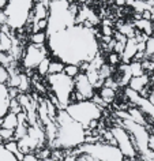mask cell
Here are the masks:
<instances>
[{
	"mask_svg": "<svg viewBox=\"0 0 154 161\" xmlns=\"http://www.w3.org/2000/svg\"><path fill=\"white\" fill-rule=\"evenodd\" d=\"M94 29H87L82 25L70 27L48 34L47 47L55 59L63 63L79 64L91 62L98 53V40Z\"/></svg>",
	"mask_w": 154,
	"mask_h": 161,
	"instance_id": "obj_1",
	"label": "cell"
},
{
	"mask_svg": "<svg viewBox=\"0 0 154 161\" xmlns=\"http://www.w3.org/2000/svg\"><path fill=\"white\" fill-rule=\"evenodd\" d=\"M55 122L58 126V131H56L53 142L51 143L55 149L72 150L85 143V138H86L85 128L82 127V124L75 122L64 109L58 111Z\"/></svg>",
	"mask_w": 154,
	"mask_h": 161,
	"instance_id": "obj_2",
	"label": "cell"
},
{
	"mask_svg": "<svg viewBox=\"0 0 154 161\" xmlns=\"http://www.w3.org/2000/svg\"><path fill=\"white\" fill-rule=\"evenodd\" d=\"M64 111L71 116L75 122L82 124V127L86 130L89 123L91 120H100L102 116V108L96 105L90 100H83L79 103H72L64 108Z\"/></svg>",
	"mask_w": 154,
	"mask_h": 161,
	"instance_id": "obj_3",
	"label": "cell"
},
{
	"mask_svg": "<svg viewBox=\"0 0 154 161\" xmlns=\"http://www.w3.org/2000/svg\"><path fill=\"white\" fill-rule=\"evenodd\" d=\"M34 2L36 0H8L4 13L7 15V25L10 29L18 30L26 25Z\"/></svg>",
	"mask_w": 154,
	"mask_h": 161,
	"instance_id": "obj_4",
	"label": "cell"
},
{
	"mask_svg": "<svg viewBox=\"0 0 154 161\" xmlns=\"http://www.w3.org/2000/svg\"><path fill=\"white\" fill-rule=\"evenodd\" d=\"M75 154L78 156L79 153H86L94 157L98 161H123L124 156L120 152L117 146H112L107 142H93V143H83L80 146L75 147Z\"/></svg>",
	"mask_w": 154,
	"mask_h": 161,
	"instance_id": "obj_5",
	"label": "cell"
},
{
	"mask_svg": "<svg viewBox=\"0 0 154 161\" xmlns=\"http://www.w3.org/2000/svg\"><path fill=\"white\" fill-rule=\"evenodd\" d=\"M47 82L51 87L52 93L59 100L60 108L64 109L70 104V96L74 90V79L62 72V74L47 75Z\"/></svg>",
	"mask_w": 154,
	"mask_h": 161,
	"instance_id": "obj_6",
	"label": "cell"
},
{
	"mask_svg": "<svg viewBox=\"0 0 154 161\" xmlns=\"http://www.w3.org/2000/svg\"><path fill=\"white\" fill-rule=\"evenodd\" d=\"M111 132L115 136L116 142H117V147L120 149V152L123 153L124 157L127 158H134L136 156V147H135V143H134V139L132 136L129 135V132L125 130L123 126L120 124H116L111 128Z\"/></svg>",
	"mask_w": 154,
	"mask_h": 161,
	"instance_id": "obj_7",
	"label": "cell"
},
{
	"mask_svg": "<svg viewBox=\"0 0 154 161\" xmlns=\"http://www.w3.org/2000/svg\"><path fill=\"white\" fill-rule=\"evenodd\" d=\"M48 55H49V49H48L47 45L37 47L29 42V45L25 48V51L22 53V64L26 70H33Z\"/></svg>",
	"mask_w": 154,
	"mask_h": 161,
	"instance_id": "obj_8",
	"label": "cell"
},
{
	"mask_svg": "<svg viewBox=\"0 0 154 161\" xmlns=\"http://www.w3.org/2000/svg\"><path fill=\"white\" fill-rule=\"evenodd\" d=\"M74 89L78 93L82 94L85 100H90L93 97V94L96 93V89L93 87V85L90 83V80H89L85 72H79L74 78Z\"/></svg>",
	"mask_w": 154,
	"mask_h": 161,
	"instance_id": "obj_9",
	"label": "cell"
},
{
	"mask_svg": "<svg viewBox=\"0 0 154 161\" xmlns=\"http://www.w3.org/2000/svg\"><path fill=\"white\" fill-rule=\"evenodd\" d=\"M136 52H138V41H136V38L135 37L127 38L124 51H123V53H121V63L128 64L134 59V56H135Z\"/></svg>",
	"mask_w": 154,
	"mask_h": 161,
	"instance_id": "obj_10",
	"label": "cell"
},
{
	"mask_svg": "<svg viewBox=\"0 0 154 161\" xmlns=\"http://www.w3.org/2000/svg\"><path fill=\"white\" fill-rule=\"evenodd\" d=\"M150 85V75L147 72H145V74H142L139 76H131V79H129L128 82V87L132 90H135L139 93L140 90H143L146 86Z\"/></svg>",
	"mask_w": 154,
	"mask_h": 161,
	"instance_id": "obj_11",
	"label": "cell"
},
{
	"mask_svg": "<svg viewBox=\"0 0 154 161\" xmlns=\"http://www.w3.org/2000/svg\"><path fill=\"white\" fill-rule=\"evenodd\" d=\"M8 92L4 83H0V118H3L8 112Z\"/></svg>",
	"mask_w": 154,
	"mask_h": 161,
	"instance_id": "obj_12",
	"label": "cell"
},
{
	"mask_svg": "<svg viewBox=\"0 0 154 161\" xmlns=\"http://www.w3.org/2000/svg\"><path fill=\"white\" fill-rule=\"evenodd\" d=\"M134 27L138 30H140L142 33H145L146 36H153V31H154V23L151 21H147V19H138L132 23Z\"/></svg>",
	"mask_w": 154,
	"mask_h": 161,
	"instance_id": "obj_13",
	"label": "cell"
},
{
	"mask_svg": "<svg viewBox=\"0 0 154 161\" xmlns=\"http://www.w3.org/2000/svg\"><path fill=\"white\" fill-rule=\"evenodd\" d=\"M47 40H48L47 31H34V33L29 34V42L37 47L47 45Z\"/></svg>",
	"mask_w": 154,
	"mask_h": 161,
	"instance_id": "obj_14",
	"label": "cell"
},
{
	"mask_svg": "<svg viewBox=\"0 0 154 161\" xmlns=\"http://www.w3.org/2000/svg\"><path fill=\"white\" fill-rule=\"evenodd\" d=\"M98 96L102 98V101L107 104H111L115 101L116 98V90H113L112 87H107V86H102L98 89Z\"/></svg>",
	"mask_w": 154,
	"mask_h": 161,
	"instance_id": "obj_15",
	"label": "cell"
},
{
	"mask_svg": "<svg viewBox=\"0 0 154 161\" xmlns=\"http://www.w3.org/2000/svg\"><path fill=\"white\" fill-rule=\"evenodd\" d=\"M17 126H18V118L15 114H13V112H7V114L2 118V127L15 130Z\"/></svg>",
	"mask_w": 154,
	"mask_h": 161,
	"instance_id": "obj_16",
	"label": "cell"
},
{
	"mask_svg": "<svg viewBox=\"0 0 154 161\" xmlns=\"http://www.w3.org/2000/svg\"><path fill=\"white\" fill-rule=\"evenodd\" d=\"M3 145H4V147H6L10 153H13V154L17 157L18 161H22V158H23V156H25V154H23V153H21V150H19L17 141H15V139H11V141H7V142H4Z\"/></svg>",
	"mask_w": 154,
	"mask_h": 161,
	"instance_id": "obj_17",
	"label": "cell"
},
{
	"mask_svg": "<svg viewBox=\"0 0 154 161\" xmlns=\"http://www.w3.org/2000/svg\"><path fill=\"white\" fill-rule=\"evenodd\" d=\"M66 63H63L59 59H51L49 67H48V75H53V74H62L64 70Z\"/></svg>",
	"mask_w": 154,
	"mask_h": 161,
	"instance_id": "obj_18",
	"label": "cell"
},
{
	"mask_svg": "<svg viewBox=\"0 0 154 161\" xmlns=\"http://www.w3.org/2000/svg\"><path fill=\"white\" fill-rule=\"evenodd\" d=\"M117 30H119L121 34H124L127 38L135 37V27H134V25H131V23H121V25H117Z\"/></svg>",
	"mask_w": 154,
	"mask_h": 161,
	"instance_id": "obj_19",
	"label": "cell"
},
{
	"mask_svg": "<svg viewBox=\"0 0 154 161\" xmlns=\"http://www.w3.org/2000/svg\"><path fill=\"white\" fill-rule=\"evenodd\" d=\"M63 72L66 74L67 76H70V78L74 79L76 75L80 72V68H79V64H72V63H67L66 66H64V70Z\"/></svg>",
	"mask_w": 154,
	"mask_h": 161,
	"instance_id": "obj_20",
	"label": "cell"
},
{
	"mask_svg": "<svg viewBox=\"0 0 154 161\" xmlns=\"http://www.w3.org/2000/svg\"><path fill=\"white\" fill-rule=\"evenodd\" d=\"M128 67H129V72H131L132 76H139L142 74H145L143 71V67H142V63L140 62H136V60H131L128 63Z\"/></svg>",
	"mask_w": 154,
	"mask_h": 161,
	"instance_id": "obj_21",
	"label": "cell"
},
{
	"mask_svg": "<svg viewBox=\"0 0 154 161\" xmlns=\"http://www.w3.org/2000/svg\"><path fill=\"white\" fill-rule=\"evenodd\" d=\"M145 56L146 59H151L154 56V36H150L145 41Z\"/></svg>",
	"mask_w": 154,
	"mask_h": 161,
	"instance_id": "obj_22",
	"label": "cell"
},
{
	"mask_svg": "<svg viewBox=\"0 0 154 161\" xmlns=\"http://www.w3.org/2000/svg\"><path fill=\"white\" fill-rule=\"evenodd\" d=\"M21 76V80H19V85H18V90L21 92V93H27V92L30 90V79L29 76L26 74H19Z\"/></svg>",
	"mask_w": 154,
	"mask_h": 161,
	"instance_id": "obj_23",
	"label": "cell"
},
{
	"mask_svg": "<svg viewBox=\"0 0 154 161\" xmlns=\"http://www.w3.org/2000/svg\"><path fill=\"white\" fill-rule=\"evenodd\" d=\"M49 63H51V58L47 56V58H44L41 62H40L38 66L36 67L40 76H47L48 75V67H49Z\"/></svg>",
	"mask_w": 154,
	"mask_h": 161,
	"instance_id": "obj_24",
	"label": "cell"
},
{
	"mask_svg": "<svg viewBox=\"0 0 154 161\" xmlns=\"http://www.w3.org/2000/svg\"><path fill=\"white\" fill-rule=\"evenodd\" d=\"M0 161H18L13 153H10L4 147V145L0 143Z\"/></svg>",
	"mask_w": 154,
	"mask_h": 161,
	"instance_id": "obj_25",
	"label": "cell"
},
{
	"mask_svg": "<svg viewBox=\"0 0 154 161\" xmlns=\"http://www.w3.org/2000/svg\"><path fill=\"white\" fill-rule=\"evenodd\" d=\"M107 62H108L109 66H112V67L119 66V64L121 63V56L112 51V52H109L108 56H107Z\"/></svg>",
	"mask_w": 154,
	"mask_h": 161,
	"instance_id": "obj_26",
	"label": "cell"
},
{
	"mask_svg": "<svg viewBox=\"0 0 154 161\" xmlns=\"http://www.w3.org/2000/svg\"><path fill=\"white\" fill-rule=\"evenodd\" d=\"M23 109H22V107H21V104H19V101L17 98H11L10 100V103H8V112H13V114L15 115H18V114H21Z\"/></svg>",
	"mask_w": 154,
	"mask_h": 161,
	"instance_id": "obj_27",
	"label": "cell"
},
{
	"mask_svg": "<svg viewBox=\"0 0 154 161\" xmlns=\"http://www.w3.org/2000/svg\"><path fill=\"white\" fill-rule=\"evenodd\" d=\"M0 136H2V139H3V143L7 142V141L14 139V130H11V128L0 127Z\"/></svg>",
	"mask_w": 154,
	"mask_h": 161,
	"instance_id": "obj_28",
	"label": "cell"
},
{
	"mask_svg": "<svg viewBox=\"0 0 154 161\" xmlns=\"http://www.w3.org/2000/svg\"><path fill=\"white\" fill-rule=\"evenodd\" d=\"M8 76H10V72H8V68L3 64H0V83H7L8 80Z\"/></svg>",
	"mask_w": 154,
	"mask_h": 161,
	"instance_id": "obj_29",
	"label": "cell"
},
{
	"mask_svg": "<svg viewBox=\"0 0 154 161\" xmlns=\"http://www.w3.org/2000/svg\"><path fill=\"white\" fill-rule=\"evenodd\" d=\"M124 47H125V42H121V41H116L115 47H113V52H116V53H119L121 56L124 51Z\"/></svg>",
	"mask_w": 154,
	"mask_h": 161,
	"instance_id": "obj_30",
	"label": "cell"
},
{
	"mask_svg": "<svg viewBox=\"0 0 154 161\" xmlns=\"http://www.w3.org/2000/svg\"><path fill=\"white\" fill-rule=\"evenodd\" d=\"M22 161H40V158L34 154V153H27V154L23 156Z\"/></svg>",
	"mask_w": 154,
	"mask_h": 161,
	"instance_id": "obj_31",
	"label": "cell"
},
{
	"mask_svg": "<svg viewBox=\"0 0 154 161\" xmlns=\"http://www.w3.org/2000/svg\"><path fill=\"white\" fill-rule=\"evenodd\" d=\"M101 31H102L104 36H109V37H112V34H113L112 27L111 26H107V25H104L102 27H101Z\"/></svg>",
	"mask_w": 154,
	"mask_h": 161,
	"instance_id": "obj_32",
	"label": "cell"
},
{
	"mask_svg": "<svg viewBox=\"0 0 154 161\" xmlns=\"http://www.w3.org/2000/svg\"><path fill=\"white\" fill-rule=\"evenodd\" d=\"M7 25V15L4 11H0V26Z\"/></svg>",
	"mask_w": 154,
	"mask_h": 161,
	"instance_id": "obj_33",
	"label": "cell"
},
{
	"mask_svg": "<svg viewBox=\"0 0 154 161\" xmlns=\"http://www.w3.org/2000/svg\"><path fill=\"white\" fill-rule=\"evenodd\" d=\"M7 4H8V0H0V11H4Z\"/></svg>",
	"mask_w": 154,
	"mask_h": 161,
	"instance_id": "obj_34",
	"label": "cell"
},
{
	"mask_svg": "<svg viewBox=\"0 0 154 161\" xmlns=\"http://www.w3.org/2000/svg\"><path fill=\"white\" fill-rule=\"evenodd\" d=\"M113 2H115V4H116V6L123 7V6H125V2H127V0H113Z\"/></svg>",
	"mask_w": 154,
	"mask_h": 161,
	"instance_id": "obj_35",
	"label": "cell"
},
{
	"mask_svg": "<svg viewBox=\"0 0 154 161\" xmlns=\"http://www.w3.org/2000/svg\"><path fill=\"white\" fill-rule=\"evenodd\" d=\"M66 2L68 3V4H70V3H75V2H76V0H66Z\"/></svg>",
	"mask_w": 154,
	"mask_h": 161,
	"instance_id": "obj_36",
	"label": "cell"
},
{
	"mask_svg": "<svg viewBox=\"0 0 154 161\" xmlns=\"http://www.w3.org/2000/svg\"><path fill=\"white\" fill-rule=\"evenodd\" d=\"M123 161H132V158H127V157H124Z\"/></svg>",
	"mask_w": 154,
	"mask_h": 161,
	"instance_id": "obj_37",
	"label": "cell"
},
{
	"mask_svg": "<svg viewBox=\"0 0 154 161\" xmlns=\"http://www.w3.org/2000/svg\"><path fill=\"white\" fill-rule=\"evenodd\" d=\"M150 60H151V63H153V67H154V56H153V58L150 59Z\"/></svg>",
	"mask_w": 154,
	"mask_h": 161,
	"instance_id": "obj_38",
	"label": "cell"
},
{
	"mask_svg": "<svg viewBox=\"0 0 154 161\" xmlns=\"http://www.w3.org/2000/svg\"><path fill=\"white\" fill-rule=\"evenodd\" d=\"M0 143H3V139H2V136H0Z\"/></svg>",
	"mask_w": 154,
	"mask_h": 161,
	"instance_id": "obj_39",
	"label": "cell"
},
{
	"mask_svg": "<svg viewBox=\"0 0 154 161\" xmlns=\"http://www.w3.org/2000/svg\"><path fill=\"white\" fill-rule=\"evenodd\" d=\"M53 161H63V160H53Z\"/></svg>",
	"mask_w": 154,
	"mask_h": 161,
	"instance_id": "obj_40",
	"label": "cell"
}]
</instances>
